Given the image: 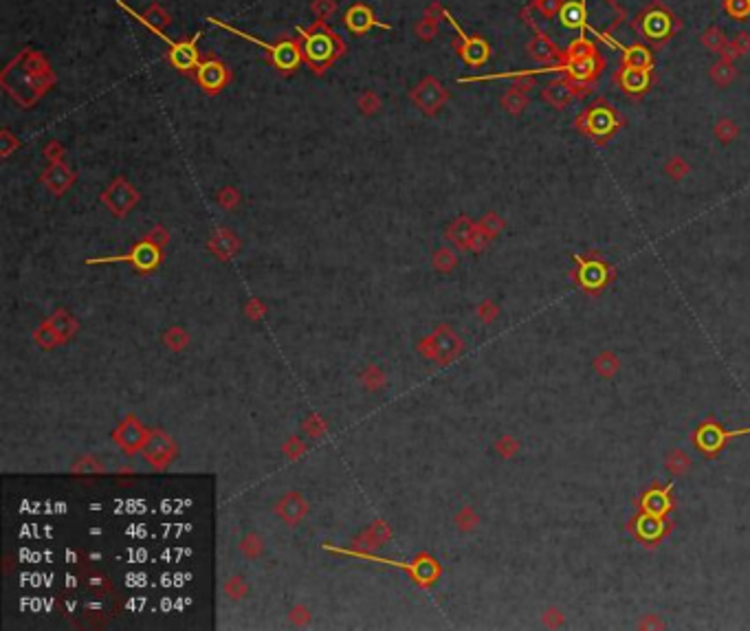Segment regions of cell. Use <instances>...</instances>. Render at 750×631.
<instances>
[{"label":"cell","instance_id":"obj_1","mask_svg":"<svg viewBox=\"0 0 750 631\" xmlns=\"http://www.w3.org/2000/svg\"><path fill=\"white\" fill-rule=\"evenodd\" d=\"M121 7H123V3H119ZM128 9V7H126ZM130 13H132V16L139 20V22H141V24H146L148 26V29L152 31V33H157L163 42H168V45H170V58H172V62H174V66H178V68H183V71H189V68H194V66H196V60H198V53H196V47H194V45H189V42H183V45H174V42L168 38V36H163L159 29H157V26L155 24H150L148 22V18H143V16H139V13H134L132 9H128Z\"/></svg>","mask_w":750,"mask_h":631},{"label":"cell","instance_id":"obj_2","mask_svg":"<svg viewBox=\"0 0 750 631\" xmlns=\"http://www.w3.org/2000/svg\"><path fill=\"white\" fill-rule=\"evenodd\" d=\"M227 29H229V26H227ZM229 31H233V29H229ZM233 33L242 36L244 40H251L253 45H258V47H265L273 55L275 64L280 68H284V71H288V68H295L297 62H299V51L290 45V42H282V45H265V42L256 40L253 36H247V33H240V31H233Z\"/></svg>","mask_w":750,"mask_h":631},{"label":"cell","instance_id":"obj_3","mask_svg":"<svg viewBox=\"0 0 750 631\" xmlns=\"http://www.w3.org/2000/svg\"><path fill=\"white\" fill-rule=\"evenodd\" d=\"M304 53L308 55L311 62L324 64V62H328L332 58V55H335V42H332V38L326 31L311 33L306 38V42H304Z\"/></svg>","mask_w":750,"mask_h":631},{"label":"cell","instance_id":"obj_4","mask_svg":"<svg viewBox=\"0 0 750 631\" xmlns=\"http://www.w3.org/2000/svg\"><path fill=\"white\" fill-rule=\"evenodd\" d=\"M196 77L201 81V86H205L207 91H218L227 81V71L218 62H205L198 66Z\"/></svg>","mask_w":750,"mask_h":631},{"label":"cell","instance_id":"obj_5","mask_svg":"<svg viewBox=\"0 0 750 631\" xmlns=\"http://www.w3.org/2000/svg\"><path fill=\"white\" fill-rule=\"evenodd\" d=\"M447 18H449V22H451V24L455 26L458 36H460V38L464 40V49H462V55H464V58H467V62H469V64H482V62L486 60V45H484V42L467 38V36L462 33V29H460V26H458V24L453 22V18L449 16V13H447Z\"/></svg>","mask_w":750,"mask_h":631},{"label":"cell","instance_id":"obj_6","mask_svg":"<svg viewBox=\"0 0 750 631\" xmlns=\"http://www.w3.org/2000/svg\"><path fill=\"white\" fill-rule=\"evenodd\" d=\"M345 24H348V29L354 31V33H366L370 26H374L377 22H374V16L372 11L368 7H352L348 13H345Z\"/></svg>","mask_w":750,"mask_h":631},{"label":"cell","instance_id":"obj_7","mask_svg":"<svg viewBox=\"0 0 750 631\" xmlns=\"http://www.w3.org/2000/svg\"><path fill=\"white\" fill-rule=\"evenodd\" d=\"M313 11L319 18H328L332 11H335V0H315Z\"/></svg>","mask_w":750,"mask_h":631}]
</instances>
